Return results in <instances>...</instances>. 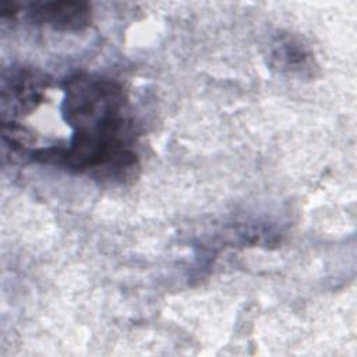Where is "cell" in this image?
<instances>
[{"mask_svg": "<svg viewBox=\"0 0 357 357\" xmlns=\"http://www.w3.org/2000/svg\"><path fill=\"white\" fill-rule=\"evenodd\" d=\"M127 96L113 79L77 74L64 85L61 114L73 132L128 131Z\"/></svg>", "mask_w": 357, "mask_h": 357, "instance_id": "6da1fadb", "label": "cell"}, {"mask_svg": "<svg viewBox=\"0 0 357 357\" xmlns=\"http://www.w3.org/2000/svg\"><path fill=\"white\" fill-rule=\"evenodd\" d=\"M50 78L35 68H13L1 81V120L15 121L32 113L45 99Z\"/></svg>", "mask_w": 357, "mask_h": 357, "instance_id": "7a4b0ae2", "label": "cell"}, {"mask_svg": "<svg viewBox=\"0 0 357 357\" xmlns=\"http://www.w3.org/2000/svg\"><path fill=\"white\" fill-rule=\"evenodd\" d=\"M266 61L276 73L300 79L315 77L318 68L311 47L293 33H279L268 43Z\"/></svg>", "mask_w": 357, "mask_h": 357, "instance_id": "3957f363", "label": "cell"}, {"mask_svg": "<svg viewBox=\"0 0 357 357\" xmlns=\"http://www.w3.org/2000/svg\"><path fill=\"white\" fill-rule=\"evenodd\" d=\"M32 21L60 31H81L91 22V4L81 0L40 1L29 4Z\"/></svg>", "mask_w": 357, "mask_h": 357, "instance_id": "277c9868", "label": "cell"}]
</instances>
